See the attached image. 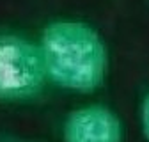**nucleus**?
<instances>
[{"label": "nucleus", "mask_w": 149, "mask_h": 142, "mask_svg": "<svg viewBox=\"0 0 149 142\" xmlns=\"http://www.w3.org/2000/svg\"><path fill=\"white\" fill-rule=\"evenodd\" d=\"M46 78L39 45L13 32H0V101L36 98Z\"/></svg>", "instance_id": "nucleus-2"}, {"label": "nucleus", "mask_w": 149, "mask_h": 142, "mask_svg": "<svg viewBox=\"0 0 149 142\" xmlns=\"http://www.w3.org/2000/svg\"><path fill=\"white\" fill-rule=\"evenodd\" d=\"M66 142H121L123 124L107 106L89 105L73 110L64 124Z\"/></svg>", "instance_id": "nucleus-3"}, {"label": "nucleus", "mask_w": 149, "mask_h": 142, "mask_svg": "<svg viewBox=\"0 0 149 142\" xmlns=\"http://www.w3.org/2000/svg\"><path fill=\"white\" fill-rule=\"evenodd\" d=\"M16 142H23V140H16Z\"/></svg>", "instance_id": "nucleus-5"}, {"label": "nucleus", "mask_w": 149, "mask_h": 142, "mask_svg": "<svg viewBox=\"0 0 149 142\" xmlns=\"http://www.w3.org/2000/svg\"><path fill=\"white\" fill-rule=\"evenodd\" d=\"M142 130L149 140V94L146 96V100L142 103Z\"/></svg>", "instance_id": "nucleus-4"}, {"label": "nucleus", "mask_w": 149, "mask_h": 142, "mask_svg": "<svg viewBox=\"0 0 149 142\" xmlns=\"http://www.w3.org/2000/svg\"><path fill=\"white\" fill-rule=\"evenodd\" d=\"M46 77L64 89L91 93L103 84L107 48L100 34L82 22H53L41 34Z\"/></svg>", "instance_id": "nucleus-1"}]
</instances>
